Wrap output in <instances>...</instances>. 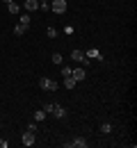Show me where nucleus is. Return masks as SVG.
Segmentation results:
<instances>
[{
    "mask_svg": "<svg viewBox=\"0 0 137 148\" xmlns=\"http://www.w3.org/2000/svg\"><path fill=\"white\" fill-rule=\"evenodd\" d=\"M30 21H32L30 14H23V16H21V25H30Z\"/></svg>",
    "mask_w": 137,
    "mask_h": 148,
    "instance_id": "nucleus-13",
    "label": "nucleus"
},
{
    "mask_svg": "<svg viewBox=\"0 0 137 148\" xmlns=\"http://www.w3.org/2000/svg\"><path fill=\"white\" fill-rule=\"evenodd\" d=\"M85 57H87L89 62H101V59H103V55L98 53V48H89V50L85 53Z\"/></svg>",
    "mask_w": 137,
    "mask_h": 148,
    "instance_id": "nucleus-4",
    "label": "nucleus"
},
{
    "mask_svg": "<svg viewBox=\"0 0 137 148\" xmlns=\"http://www.w3.org/2000/svg\"><path fill=\"white\" fill-rule=\"evenodd\" d=\"M71 59H73V62H80V64H89V59L85 57V53H82V50H78V48L71 53Z\"/></svg>",
    "mask_w": 137,
    "mask_h": 148,
    "instance_id": "nucleus-6",
    "label": "nucleus"
},
{
    "mask_svg": "<svg viewBox=\"0 0 137 148\" xmlns=\"http://www.w3.org/2000/svg\"><path fill=\"white\" fill-rule=\"evenodd\" d=\"M50 114L57 116V119H62V116H66V110H64L62 105H55V103H53V112H50Z\"/></svg>",
    "mask_w": 137,
    "mask_h": 148,
    "instance_id": "nucleus-8",
    "label": "nucleus"
},
{
    "mask_svg": "<svg viewBox=\"0 0 137 148\" xmlns=\"http://www.w3.org/2000/svg\"><path fill=\"white\" fill-rule=\"evenodd\" d=\"M66 7H69V2H66V0H50V9H53L55 14H64V12H66Z\"/></svg>",
    "mask_w": 137,
    "mask_h": 148,
    "instance_id": "nucleus-2",
    "label": "nucleus"
},
{
    "mask_svg": "<svg viewBox=\"0 0 137 148\" xmlns=\"http://www.w3.org/2000/svg\"><path fill=\"white\" fill-rule=\"evenodd\" d=\"M7 9H9V14H19V12H21V7L14 2V0H12V2H7Z\"/></svg>",
    "mask_w": 137,
    "mask_h": 148,
    "instance_id": "nucleus-12",
    "label": "nucleus"
},
{
    "mask_svg": "<svg viewBox=\"0 0 137 148\" xmlns=\"http://www.w3.org/2000/svg\"><path fill=\"white\" fill-rule=\"evenodd\" d=\"M66 2H69V0H66Z\"/></svg>",
    "mask_w": 137,
    "mask_h": 148,
    "instance_id": "nucleus-23",
    "label": "nucleus"
},
{
    "mask_svg": "<svg viewBox=\"0 0 137 148\" xmlns=\"http://www.w3.org/2000/svg\"><path fill=\"white\" fill-rule=\"evenodd\" d=\"M0 128H2V125H0Z\"/></svg>",
    "mask_w": 137,
    "mask_h": 148,
    "instance_id": "nucleus-24",
    "label": "nucleus"
},
{
    "mask_svg": "<svg viewBox=\"0 0 137 148\" xmlns=\"http://www.w3.org/2000/svg\"><path fill=\"white\" fill-rule=\"evenodd\" d=\"M25 32H28V25H16V27H14V34H16V37H23V34H25Z\"/></svg>",
    "mask_w": 137,
    "mask_h": 148,
    "instance_id": "nucleus-10",
    "label": "nucleus"
},
{
    "mask_svg": "<svg viewBox=\"0 0 137 148\" xmlns=\"http://www.w3.org/2000/svg\"><path fill=\"white\" fill-rule=\"evenodd\" d=\"M53 64H62V55H59V53L53 55Z\"/></svg>",
    "mask_w": 137,
    "mask_h": 148,
    "instance_id": "nucleus-19",
    "label": "nucleus"
},
{
    "mask_svg": "<svg viewBox=\"0 0 137 148\" xmlns=\"http://www.w3.org/2000/svg\"><path fill=\"white\" fill-rule=\"evenodd\" d=\"M46 34H48L50 39H55L57 37V30H55V27H46Z\"/></svg>",
    "mask_w": 137,
    "mask_h": 148,
    "instance_id": "nucleus-16",
    "label": "nucleus"
},
{
    "mask_svg": "<svg viewBox=\"0 0 137 148\" xmlns=\"http://www.w3.org/2000/svg\"><path fill=\"white\" fill-rule=\"evenodd\" d=\"M71 77H73L76 82H80V80L87 77V71H85V69H73V71H71Z\"/></svg>",
    "mask_w": 137,
    "mask_h": 148,
    "instance_id": "nucleus-7",
    "label": "nucleus"
},
{
    "mask_svg": "<svg viewBox=\"0 0 137 148\" xmlns=\"http://www.w3.org/2000/svg\"><path fill=\"white\" fill-rule=\"evenodd\" d=\"M71 71H73V69H69V66H62V77H69V75H71Z\"/></svg>",
    "mask_w": 137,
    "mask_h": 148,
    "instance_id": "nucleus-18",
    "label": "nucleus"
},
{
    "mask_svg": "<svg viewBox=\"0 0 137 148\" xmlns=\"http://www.w3.org/2000/svg\"><path fill=\"white\" fill-rule=\"evenodd\" d=\"M39 87L41 89H46V91H57V82H55V80H50V77H41L39 80Z\"/></svg>",
    "mask_w": 137,
    "mask_h": 148,
    "instance_id": "nucleus-1",
    "label": "nucleus"
},
{
    "mask_svg": "<svg viewBox=\"0 0 137 148\" xmlns=\"http://www.w3.org/2000/svg\"><path fill=\"white\" fill-rule=\"evenodd\" d=\"M21 141H23V146H34V132H23L21 134Z\"/></svg>",
    "mask_w": 137,
    "mask_h": 148,
    "instance_id": "nucleus-5",
    "label": "nucleus"
},
{
    "mask_svg": "<svg viewBox=\"0 0 137 148\" xmlns=\"http://www.w3.org/2000/svg\"><path fill=\"white\" fill-rule=\"evenodd\" d=\"M28 132H34V134H37V130H39V125H37V123H28Z\"/></svg>",
    "mask_w": 137,
    "mask_h": 148,
    "instance_id": "nucleus-17",
    "label": "nucleus"
},
{
    "mask_svg": "<svg viewBox=\"0 0 137 148\" xmlns=\"http://www.w3.org/2000/svg\"><path fill=\"white\" fill-rule=\"evenodd\" d=\"M76 84H78V82H76L71 75H69V77H64V87H66V89H76Z\"/></svg>",
    "mask_w": 137,
    "mask_h": 148,
    "instance_id": "nucleus-11",
    "label": "nucleus"
},
{
    "mask_svg": "<svg viewBox=\"0 0 137 148\" xmlns=\"http://www.w3.org/2000/svg\"><path fill=\"white\" fill-rule=\"evenodd\" d=\"M64 146H66V148H87V139H85V137H76V139L66 141Z\"/></svg>",
    "mask_w": 137,
    "mask_h": 148,
    "instance_id": "nucleus-3",
    "label": "nucleus"
},
{
    "mask_svg": "<svg viewBox=\"0 0 137 148\" xmlns=\"http://www.w3.org/2000/svg\"><path fill=\"white\" fill-rule=\"evenodd\" d=\"M9 146V144H7V139H2V137H0V148H7Z\"/></svg>",
    "mask_w": 137,
    "mask_h": 148,
    "instance_id": "nucleus-21",
    "label": "nucleus"
},
{
    "mask_svg": "<svg viewBox=\"0 0 137 148\" xmlns=\"http://www.w3.org/2000/svg\"><path fill=\"white\" fill-rule=\"evenodd\" d=\"M43 119H46V112H43V110L34 112V121H43Z\"/></svg>",
    "mask_w": 137,
    "mask_h": 148,
    "instance_id": "nucleus-15",
    "label": "nucleus"
},
{
    "mask_svg": "<svg viewBox=\"0 0 137 148\" xmlns=\"http://www.w3.org/2000/svg\"><path fill=\"white\" fill-rule=\"evenodd\" d=\"M23 7H25L28 12H34V9H39V0H25Z\"/></svg>",
    "mask_w": 137,
    "mask_h": 148,
    "instance_id": "nucleus-9",
    "label": "nucleus"
},
{
    "mask_svg": "<svg viewBox=\"0 0 137 148\" xmlns=\"http://www.w3.org/2000/svg\"><path fill=\"white\" fill-rule=\"evenodd\" d=\"M43 112L50 114V112H53V103H46V105H43Z\"/></svg>",
    "mask_w": 137,
    "mask_h": 148,
    "instance_id": "nucleus-20",
    "label": "nucleus"
},
{
    "mask_svg": "<svg viewBox=\"0 0 137 148\" xmlns=\"http://www.w3.org/2000/svg\"><path fill=\"white\" fill-rule=\"evenodd\" d=\"M5 2H12V0H5Z\"/></svg>",
    "mask_w": 137,
    "mask_h": 148,
    "instance_id": "nucleus-22",
    "label": "nucleus"
},
{
    "mask_svg": "<svg viewBox=\"0 0 137 148\" xmlns=\"http://www.w3.org/2000/svg\"><path fill=\"white\" fill-rule=\"evenodd\" d=\"M101 132H103V134L112 132V123H103V125H101Z\"/></svg>",
    "mask_w": 137,
    "mask_h": 148,
    "instance_id": "nucleus-14",
    "label": "nucleus"
}]
</instances>
